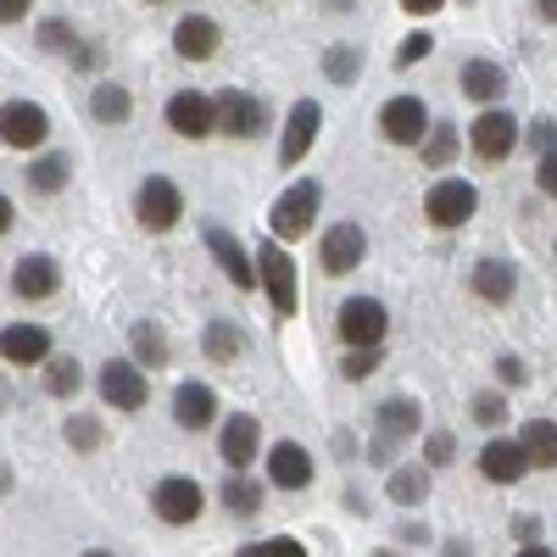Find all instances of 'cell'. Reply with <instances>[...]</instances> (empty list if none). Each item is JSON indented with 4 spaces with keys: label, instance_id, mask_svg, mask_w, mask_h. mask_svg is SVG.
I'll list each match as a JSON object with an SVG mask.
<instances>
[{
    "label": "cell",
    "instance_id": "obj_1",
    "mask_svg": "<svg viewBox=\"0 0 557 557\" xmlns=\"http://www.w3.org/2000/svg\"><path fill=\"white\" fill-rule=\"evenodd\" d=\"M318 184L312 178H301V184H290L285 196L273 201V212H268V228H273V240H301L307 228H312V218H318Z\"/></svg>",
    "mask_w": 557,
    "mask_h": 557
},
{
    "label": "cell",
    "instance_id": "obj_2",
    "mask_svg": "<svg viewBox=\"0 0 557 557\" xmlns=\"http://www.w3.org/2000/svg\"><path fill=\"white\" fill-rule=\"evenodd\" d=\"M474 207H480V190L469 178H441V184H430V196H424V218L435 228H462L474 218Z\"/></svg>",
    "mask_w": 557,
    "mask_h": 557
},
{
    "label": "cell",
    "instance_id": "obj_3",
    "mask_svg": "<svg viewBox=\"0 0 557 557\" xmlns=\"http://www.w3.org/2000/svg\"><path fill=\"white\" fill-rule=\"evenodd\" d=\"M278 246H285V240H268V246L257 251V268H262V290H268L273 312L290 318V312L301 307V290H296V262L278 251Z\"/></svg>",
    "mask_w": 557,
    "mask_h": 557
},
{
    "label": "cell",
    "instance_id": "obj_4",
    "mask_svg": "<svg viewBox=\"0 0 557 557\" xmlns=\"http://www.w3.org/2000/svg\"><path fill=\"white\" fill-rule=\"evenodd\" d=\"M184 212V196H178V184L173 178H146L139 184V196H134V218L139 228H151V235H168V228L178 223Z\"/></svg>",
    "mask_w": 557,
    "mask_h": 557
},
{
    "label": "cell",
    "instance_id": "obj_5",
    "mask_svg": "<svg viewBox=\"0 0 557 557\" xmlns=\"http://www.w3.org/2000/svg\"><path fill=\"white\" fill-rule=\"evenodd\" d=\"M380 128H385L391 146H424V139H430V107L418 96H396V101H385Z\"/></svg>",
    "mask_w": 557,
    "mask_h": 557
},
{
    "label": "cell",
    "instance_id": "obj_6",
    "mask_svg": "<svg viewBox=\"0 0 557 557\" xmlns=\"http://www.w3.org/2000/svg\"><path fill=\"white\" fill-rule=\"evenodd\" d=\"M385 330H391L385 301H374V296H351V301L341 307V341H346V346H380Z\"/></svg>",
    "mask_w": 557,
    "mask_h": 557
},
{
    "label": "cell",
    "instance_id": "obj_7",
    "mask_svg": "<svg viewBox=\"0 0 557 557\" xmlns=\"http://www.w3.org/2000/svg\"><path fill=\"white\" fill-rule=\"evenodd\" d=\"M201 485L196 480H184V474H168L162 485H157V496H151V507H157V519L162 524H196L201 519Z\"/></svg>",
    "mask_w": 557,
    "mask_h": 557
},
{
    "label": "cell",
    "instance_id": "obj_8",
    "mask_svg": "<svg viewBox=\"0 0 557 557\" xmlns=\"http://www.w3.org/2000/svg\"><path fill=\"white\" fill-rule=\"evenodd\" d=\"M469 146H474L485 162H502L507 151L519 146V117H513V112H496V107H491V112H480V117H474V128H469Z\"/></svg>",
    "mask_w": 557,
    "mask_h": 557
},
{
    "label": "cell",
    "instance_id": "obj_9",
    "mask_svg": "<svg viewBox=\"0 0 557 557\" xmlns=\"http://www.w3.org/2000/svg\"><path fill=\"white\" fill-rule=\"evenodd\" d=\"M535 469L530 462V451H524V441H485V451H480V474L491 480V485H519L524 474Z\"/></svg>",
    "mask_w": 557,
    "mask_h": 557
},
{
    "label": "cell",
    "instance_id": "obj_10",
    "mask_svg": "<svg viewBox=\"0 0 557 557\" xmlns=\"http://www.w3.org/2000/svg\"><path fill=\"white\" fill-rule=\"evenodd\" d=\"M218 128L228 139H257L268 128V112H262V101L246 96V89H223L218 96Z\"/></svg>",
    "mask_w": 557,
    "mask_h": 557
},
{
    "label": "cell",
    "instance_id": "obj_11",
    "mask_svg": "<svg viewBox=\"0 0 557 557\" xmlns=\"http://www.w3.org/2000/svg\"><path fill=\"white\" fill-rule=\"evenodd\" d=\"M146 374L134 362H101V401H112L117 412H139L146 407Z\"/></svg>",
    "mask_w": 557,
    "mask_h": 557
},
{
    "label": "cell",
    "instance_id": "obj_12",
    "mask_svg": "<svg viewBox=\"0 0 557 557\" xmlns=\"http://www.w3.org/2000/svg\"><path fill=\"white\" fill-rule=\"evenodd\" d=\"M168 128L184 134V139H201L218 128V101L196 96V89H178V96L168 101Z\"/></svg>",
    "mask_w": 557,
    "mask_h": 557
},
{
    "label": "cell",
    "instance_id": "obj_13",
    "mask_svg": "<svg viewBox=\"0 0 557 557\" xmlns=\"http://www.w3.org/2000/svg\"><path fill=\"white\" fill-rule=\"evenodd\" d=\"M0 134H7V146L34 151L39 139L51 134V117H45V107H34V101H7V112H0Z\"/></svg>",
    "mask_w": 557,
    "mask_h": 557
},
{
    "label": "cell",
    "instance_id": "obj_14",
    "mask_svg": "<svg viewBox=\"0 0 557 557\" xmlns=\"http://www.w3.org/2000/svg\"><path fill=\"white\" fill-rule=\"evenodd\" d=\"M362 257H368V240H362V228H357V223H335L330 235H323L318 268H323V273H351V268H357Z\"/></svg>",
    "mask_w": 557,
    "mask_h": 557
},
{
    "label": "cell",
    "instance_id": "obj_15",
    "mask_svg": "<svg viewBox=\"0 0 557 557\" xmlns=\"http://www.w3.org/2000/svg\"><path fill=\"white\" fill-rule=\"evenodd\" d=\"M312 139H318V101H296L285 117V139H278V162L296 168L312 151Z\"/></svg>",
    "mask_w": 557,
    "mask_h": 557
},
{
    "label": "cell",
    "instance_id": "obj_16",
    "mask_svg": "<svg viewBox=\"0 0 557 557\" xmlns=\"http://www.w3.org/2000/svg\"><path fill=\"white\" fill-rule=\"evenodd\" d=\"M268 480H273L278 491H307V485H312V457H307L296 441H278V446L268 451Z\"/></svg>",
    "mask_w": 557,
    "mask_h": 557
},
{
    "label": "cell",
    "instance_id": "obj_17",
    "mask_svg": "<svg viewBox=\"0 0 557 557\" xmlns=\"http://www.w3.org/2000/svg\"><path fill=\"white\" fill-rule=\"evenodd\" d=\"M207 246L218 251V268L228 273V278H235V285L240 290H251V285H262V268H257V257L235 240V235H223V228H212V235H207Z\"/></svg>",
    "mask_w": 557,
    "mask_h": 557
},
{
    "label": "cell",
    "instance_id": "obj_18",
    "mask_svg": "<svg viewBox=\"0 0 557 557\" xmlns=\"http://www.w3.org/2000/svg\"><path fill=\"white\" fill-rule=\"evenodd\" d=\"M12 290L23 296V301H51L57 296V257H23L17 268H12Z\"/></svg>",
    "mask_w": 557,
    "mask_h": 557
},
{
    "label": "cell",
    "instance_id": "obj_19",
    "mask_svg": "<svg viewBox=\"0 0 557 557\" xmlns=\"http://www.w3.org/2000/svg\"><path fill=\"white\" fill-rule=\"evenodd\" d=\"M0 351H7V362H17V368L51 362V335H45L39 323H12V330L0 335Z\"/></svg>",
    "mask_w": 557,
    "mask_h": 557
},
{
    "label": "cell",
    "instance_id": "obj_20",
    "mask_svg": "<svg viewBox=\"0 0 557 557\" xmlns=\"http://www.w3.org/2000/svg\"><path fill=\"white\" fill-rule=\"evenodd\" d=\"M173 418H178V424L184 430H207L212 424V418H218V396H212V385H178L173 391Z\"/></svg>",
    "mask_w": 557,
    "mask_h": 557
},
{
    "label": "cell",
    "instance_id": "obj_21",
    "mask_svg": "<svg viewBox=\"0 0 557 557\" xmlns=\"http://www.w3.org/2000/svg\"><path fill=\"white\" fill-rule=\"evenodd\" d=\"M257 418L251 412H235V418H228V424H223V441H218V451H223V462H228V469H246V462L257 457Z\"/></svg>",
    "mask_w": 557,
    "mask_h": 557
},
{
    "label": "cell",
    "instance_id": "obj_22",
    "mask_svg": "<svg viewBox=\"0 0 557 557\" xmlns=\"http://www.w3.org/2000/svg\"><path fill=\"white\" fill-rule=\"evenodd\" d=\"M173 51H178L184 62H207V57L218 51V23H212V17H184V23L173 28Z\"/></svg>",
    "mask_w": 557,
    "mask_h": 557
},
{
    "label": "cell",
    "instance_id": "obj_23",
    "mask_svg": "<svg viewBox=\"0 0 557 557\" xmlns=\"http://www.w3.org/2000/svg\"><path fill=\"white\" fill-rule=\"evenodd\" d=\"M474 290H480V301H513V290H519V273L507 268L502 257H485L480 268H474Z\"/></svg>",
    "mask_w": 557,
    "mask_h": 557
},
{
    "label": "cell",
    "instance_id": "obj_24",
    "mask_svg": "<svg viewBox=\"0 0 557 557\" xmlns=\"http://www.w3.org/2000/svg\"><path fill=\"white\" fill-rule=\"evenodd\" d=\"M418 418H424V412H418L412 396H391V401L380 407V435H385V441H407V435L418 430Z\"/></svg>",
    "mask_w": 557,
    "mask_h": 557
},
{
    "label": "cell",
    "instance_id": "obj_25",
    "mask_svg": "<svg viewBox=\"0 0 557 557\" xmlns=\"http://www.w3.org/2000/svg\"><path fill=\"white\" fill-rule=\"evenodd\" d=\"M519 441H524L535 469H557V424H552V418H530Z\"/></svg>",
    "mask_w": 557,
    "mask_h": 557
},
{
    "label": "cell",
    "instance_id": "obj_26",
    "mask_svg": "<svg viewBox=\"0 0 557 557\" xmlns=\"http://www.w3.org/2000/svg\"><path fill=\"white\" fill-rule=\"evenodd\" d=\"M462 89H469L474 101H502L507 73H502L496 62H469V67H462Z\"/></svg>",
    "mask_w": 557,
    "mask_h": 557
},
{
    "label": "cell",
    "instance_id": "obj_27",
    "mask_svg": "<svg viewBox=\"0 0 557 557\" xmlns=\"http://www.w3.org/2000/svg\"><path fill=\"white\" fill-rule=\"evenodd\" d=\"M223 507H228V513H240V519H251L257 507H262V491H257V485L235 469V474L223 480Z\"/></svg>",
    "mask_w": 557,
    "mask_h": 557
},
{
    "label": "cell",
    "instance_id": "obj_28",
    "mask_svg": "<svg viewBox=\"0 0 557 557\" xmlns=\"http://www.w3.org/2000/svg\"><path fill=\"white\" fill-rule=\"evenodd\" d=\"M128 346H134V362H146V368H162V362H168V346H162V330H157V323H134V330H128Z\"/></svg>",
    "mask_w": 557,
    "mask_h": 557
},
{
    "label": "cell",
    "instance_id": "obj_29",
    "mask_svg": "<svg viewBox=\"0 0 557 557\" xmlns=\"http://www.w3.org/2000/svg\"><path fill=\"white\" fill-rule=\"evenodd\" d=\"M201 346H207V357H212V362H235V357H240V346H246V335L235 330V323H212V330L201 335Z\"/></svg>",
    "mask_w": 557,
    "mask_h": 557
},
{
    "label": "cell",
    "instance_id": "obj_30",
    "mask_svg": "<svg viewBox=\"0 0 557 557\" xmlns=\"http://www.w3.org/2000/svg\"><path fill=\"white\" fill-rule=\"evenodd\" d=\"M451 157H457V123H435L430 139H424V162L430 168H451Z\"/></svg>",
    "mask_w": 557,
    "mask_h": 557
},
{
    "label": "cell",
    "instance_id": "obj_31",
    "mask_svg": "<svg viewBox=\"0 0 557 557\" xmlns=\"http://www.w3.org/2000/svg\"><path fill=\"white\" fill-rule=\"evenodd\" d=\"M28 184H34L39 196L62 190V184H67V157H39V162L28 168Z\"/></svg>",
    "mask_w": 557,
    "mask_h": 557
},
{
    "label": "cell",
    "instance_id": "obj_32",
    "mask_svg": "<svg viewBox=\"0 0 557 557\" xmlns=\"http://www.w3.org/2000/svg\"><path fill=\"white\" fill-rule=\"evenodd\" d=\"M45 391H51V396H78V362L73 357H51V362H45Z\"/></svg>",
    "mask_w": 557,
    "mask_h": 557
},
{
    "label": "cell",
    "instance_id": "obj_33",
    "mask_svg": "<svg viewBox=\"0 0 557 557\" xmlns=\"http://www.w3.org/2000/svg\"><path fill=\"white\" fill-rule=\"evenodd\" d=\"M89 107H96V117H101V123H128V89H117V84H101V89H96V101H89Z\"/></svg>",
    "mask_w": 557,
    "mask_h": 557
},
{
    "label": "cell",
    "instance_id": "obj_34",
    "mask_svg": "<svg viewBox=\"0 0 557 557\" xmlns=\"http://www.w3.org/2000/svg\"><path fill=\"white\" fill-rule=\"evenodd\" d=\"M424 496H430V474H424V469H401V474L391 480V502H401V507L424 502Z\"/></svg>",
    "mask_w": 557,
    "mask_h": 557
},
{
    "label": "cell",
    "instance_id": "obj_35",
    "mask_svg": "<svg viewBox=\"0 0 557 557\" xmlns=\"http://www.w3.org/2000/svg\"><path fill=\"white\" fill-rule=\"evenodd\" d=\"M235 557H307V546L290 541V535H273V541H251V546H240Z\"/></svg>",
    "mask_w": 557,
    "mask_h": 557
},
{
    "label": "cell",
    "instance_id": "obj_36",
    "mask_svg": "<svg viewBox=\"0 0 557 557\" xmlns=\"http://www.w3.org/2000/svg\"><path fill=\"white\" fill-rule=\"evenodd\" d=\"M341 368H346V380H368L380 368V346H351Z\"/></svg>",
    "mask_w": 557,
    "mask_h": 557
},
{
    "label": "cell",
    "instance_id": "obj_37",
    "mask_svg": "<svg viewBox=\"0 0 557 557\" xmlns=\"http://www.w3.org/2000/svg\"><path fill=\"white\" fill-rule=\"evenodd\" d=\"M435 51V39L430 34H407L401 45H396V67H412V62H424Z\"/></svg>",
    "mask_w": 557,
    "mask_h": 557
},
{
    "label": "cell",
    "instance_id": "obj_38",
    "mask_svg": "<svg viewBox=\"0 0 557 557\" xmlns=\"http://www.w3.org/2000/svg\"><path fill=\"white\" fill-rule=\"evenodd\" d=\"M67 441H73L78 451L101 446V424H96V418H73V424H67Z\"/></svg>",
    "mask_w": 557,
    "mask_h": 557
},
{
    "label": "cell",
    "instance_id": "obj_39",
    "mask_svg": "<svg viewBox=\"0 0 557 557\" xmlns=\"http://www.w3.org/2000/svg\"><path fill=\"white\" fill-rule=\"evenodd\" d=\"M323 73H330L335 84H351L357 78V57L351 51H330V57H323Z\"/></svg>",
    "mask_w": 557,
    "mask_h": 557
},
{
    "label": "cell",
    "instance_id": "obj_40",
    "mask_svg": "<svg viewBox=\"0 0 557 557\" xmlns=\"http://www.w3.org/2000/svg\"><path fill=\"white\" fill-rule=\"evenodd\" d=\"M39 45H45V51H73V28L67 23H45L39 28Z\"/></svg>",
    "mask_w": 557,
    "mask_h": 557
},
{
    "label": "cell",
    "instance_id": "obj_41",
    "mask_svg": "<svg viewBox=\"0 0 557 557\" xmlns=\"http://www.w3.org/2000/svg\"><path fill=\"white\" fill-rule=\"evenodd\" d=\"M474 418H480V424H502V418H507V401H502V391L480 396V401H474Z\"/></svg>",
    "mask_w": 557,
    "mask_h": 557
},
{
    "label": "cell",
    "instance_id": "obj_42",
    "mask_svg": "<svg viewBox=\"0 0 557 557\" xmlns=\"http://www.w3.org/2000/svg\"><path fill=\"white\" fill-rule=\"evenodd\" d=\"M424 457H430V462H451V457H457V441H451L446 430H435V435L424 441Z\"/></svg>",
    "mask_w": 557,
    "mask_h": 557
},
{
    "label": "cell",
    "instance_id": "obj_43",
    "mask_svg": "<svg viewBox=\"0 0 557 557\" xmlns=\"http://www.w3.org/2000/svg\"><path fill=\"white\" fill-rule=\"evenodd\" d=\"M530 146H535L541 157H546V151H557V123H552V117H541V123L530 128Z\"/></svg>",
    "mask_w": 557,
    "mask_h": 557
},
{
    "label": "cell",
    "instance_id": "obj_44",
    "mask_svg": "<svg viewBox=\"0 0 557 557\" xmlns=\"http://www.w3.org/2000/svg\"><path fill=\"white\" fill-rule=\"evenodd\" d=\"M535 184H541V190L557 201V151H546V157H541V168H535Z\"/></svg>",
    "mask_w": 557,
    "mask_h": 557
},
{
    "label": "cell",
    "instance_id": "obj_45",
    "mask_svg": "<svg viewBox=\"0 0 557 557\" xmlns=\"http://www.w3.org/2000/svg\"><path fill=\"white\" fill-rule=\"evenodd\" d=\"M441 7H446V0H401V12H412V17H430Z\"/></svg>",
    "mask_w": 557,
    "mask_h": 557
},
{
    "label": "cell",
    "instance_id": "obj_46",
    "mask_svg": "<svg viewBox=\"0 0 557 557\" xmlns=\"http://www.w3.org/2000/svg\"><path fill=\"white\" fill-rule=\"evenodd\" d=\"M0 17H7V23H23V17H28V0H0Z\"/></svg>",
    "mask_w": 557,
    "mask_h": 557
},
{
    "label": "cell",
    "instance_id": "obj_47",
    "mask_svg": "<svg viewBox=\"0 0 557 557\" xmlns=\"http://www.w3.org/2000/svg\"><path fill=\"white\" fill-rule=\"evenodd\" d=\"M502 380H507V385H519V380H524V362H519V357H507V362H502Z\"/></svg>",
    "mask_w": 557,
    "mask_h": 557
},
{
    "label": "cell",
    "instance_id": "obj_48",
    "mask_svg": "<svg viewBox=\"0 0 557 557\" xmlns=\"http://www.w3.org/2000/svg\"><path fill=\"white\" fill-rule=\"evenodd\" d=\"M513 530H519V535H524V541H535V530H541V524H535V519H530V513H524V519H513Z\"/></svg>",
    "mask_w": 557,
    "mask_h": 557
},
{
    "label": "cell",
    "instance_id": "obj_49",
    "mask_svg": "<svg viewBox=\"0 0 557 557\" xmlns=\"http://www.w3.org/2000/svg\"><path fill=\"white\" fill-rule=\"evenodd\" d=\"M535 7H541V17H546V23H557V0H535Z\"/></svg>",
    "mask_w": 557,
    "mask_h": 557
},
{
    "label": "cell",
    "instance_id": "obj_50",
    "mask_svg": "<svg viewBox=\"0 0 557 557\" xmlns=\"http://www.w3.org/2000/svg\"><path fill=\"white\" fill-rule=\"evenodd\" d=\"M519 557H557V552H546V546H535V541H530V546H524Z\"/></svg>",
    "mask_w": 557,
    "mask_h": 557
},
{
    "label": "cell",
    "instance_id": "obj_51",
    "mask_svg": "<svg viewBox=\"0 0 557 557\" xmlns=\"http://www.w3.org/2000/svg\"><path fill=\"white\" fill-rule=\"evenodd\" d=\"M84 557H112V552H84Z\"/></svg>",
    "mask_w": 557,
    "mask_h": 557
},
{
    "label": "cell",
    "instance_id": "obj_52",
    "mask_svg": "<svg viewBox=\"0 0 557 557\" xmlns=\"http://www.w3.org/2000/svg\"><path fill=\"white\" fill-rule=\"evenodd\" d=\"M335 7H351V0H335Z\"/></svg>",
    "mask_w": 557,
    "mask_h": 557
},
{
    "label": "cell",
    "instance_id": "obj_53",
    "mask_svg": "<svg viewBox=\"0 0 557 557\" xmlns=\"http://www.w3.org/2000/svg\"><path fill=\"white\" fill-rule=\"evenodd\" d=\"M380 557H391V552H380Z\"/></svg>",
    "mask_w": 557,
    "mask_h": 557
}]
</instances>
